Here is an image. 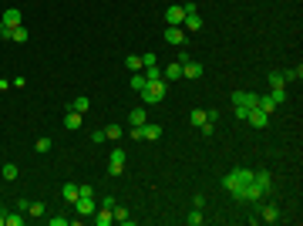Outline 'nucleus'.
Segmentation results:
<instances>
[{
  "instance_id": "1",
  "label": "nucleus",
  "mask_w": 303,
  "mask_h": 226,
  "mask_svg": "<svg viewBox=\"0 0 303 226\" xmlns=\"http://www.w3.org/2000/svg\"><path fill=\"white\" fill-rule=\"evenodd\" d=\"M249 182H253V172H249V169H232V172H226V179H223V186H226L232 196H236L242 186H249Z\"/></svg>"
},
{
  "instance_id": "2",
  "label": "nucleus",
  "mask_w": 303,
  "mask_h": 226,
  "mask_svg": "<svg viewBox=\"0 0 303 226\" xmlns=\"http://www.w3.org/2000/svg\"><path fill=\"white\" fill-rule=\"evenodd\" d=\"M138 95H142V101H145V105H158V101L168 95V84L158 78V81H149V84H145V91H138Z\"/></svg>"
},
{
  "instance_id": "3",
  "label": "nucleus",
  "mask_w": 303,
  "mask_h": 226,
  "mask_svg": "<svg viewBox=\"0 0 303 226\" xmlns=\"http://www.w3.org/2000/svg\"><path fill=\"white\" fill-rule=\"evenodd\" d=\"M232 105L249 112V108H256V105H259V95H253V91H232Z\"/></svg>"
},
{
  "instance_id": "4",
  "label": "nucleus",
  "mask_w": 303,
  "mask_h": 226,
  "mask_svg": "<svg viewBox=\"0 0 303 226\" xmlns=\"http://www.w3.org/2000/svg\"><path fill=\"white\" fill-rule=\"evenodd\" d=\"M125 172V149H115L108 155V176H121Z\"/></svg>"
},
{
  "instance_id": "5",
  "label": "nucleus",
  "mask_w": 303,
  "mask_h": 226,
  "mask_svg": "<svg viewBox=\"0 0 303 226\" xmlns=\"http://www.w3.org/2000/svg\"><path fill=\"white\" fill-rule=\"evenodd\" d=\"M94 210H98L94 196H77L75 199V213L77 216H94Z\"/></svg>"
},
{
  "instance_id": "6",
  "label": "nucleus",
  "mask_w": 303,
  "mask_h": 226,
  "mask_svg": "<svg viewBox=\"0 0 303 226\" xmlns=\"http://www.w3.org/2000/svg\"><path fill=\"white\" fill-rule=\"evenodd\" d=\"M158 135H162V125H155V122H145L138 129H132V139H158Z\"/></svg>"
},
{
  "instance_id": "7",
  "label": "nucleus",
  "mask_w": 303,
  "mask_h": 226,
  "mask_svg": "<svg viewBox=\"0 0 303 226\" xmlns=\"http://www.w3.org/2000/svg\"><path fill=\"white\" fill-rule=\"evenodd\" d=\"M182 20H185V10H182V3H172V7L165 10V24H168V27H182Z\"/></svg>"
},
{
  "instance_id": "8",
  "label": "nucleus",
  "mask_w": 303,
  "mask_h": 226,
  "mask_svg": "<svg viewBox=\"0 0 303 226\" xmlns=\"http://www.w3.org/2000/svg\"><path fill=\"white\" fill-rule=\"evenodd\" d=\"M246 122H249L253 129H263V125L270 122V115H266L263 108H249V112H246Z\"/></svg>"
},
{
  "instance_id": "9",
  "label": "nucleus",
  "mask_w": 303,
  "mask_h": 226,
  "mask_svg": "<svg viewBox=\"0 0 303 226\" xmlns=\"http://www.w3.org/2000/svg\"><path fill=\"white\" fill-rule=\"evenodd\" d=\"M202 71H206V68H202L199 61H185V65H182V78H185V81H196V78H202Z\"/></svg>"
},
{
  "instance_id": "10",
  "label": "nucleus",
  "mask_w": 303,
  "mask_h": 226,
  "mask_svg": "<svg viewBox=\"0 0 303 226\" xmlns=\"http://www.w3.org/2000/svg\"><path fill=\"white\" fill-rule=\"evenodd\" d=\"M165 41H168L172 48H182V44H185V31H182V27H165Z\"/></svg>"
},
{
  "instance_id": "11",
  "label": "nucleus",
  "mask_w": 303,
  "mask_h": 226,
  "mask_svg": "<svg viewBox=\"0 0 303 226\" xmlns=\"http://www.w3.org/2000/svg\"><path fill=\"white\" fill-rule=\"evenodd\" d=\"M20 20H24V17H20V10H17V7L3 10V17H0V24H3V27H20Z\"/></svg>"
},
{
  "instance_id": "12",
  "label": "nucleus",
  "mask_w": 303,
  "mask_h": 226,
  "mask_svg": "<svg viewBox=\"0 0 303 226\" xmlns=\"http://www.w3.org/2000/svg\"><path fill=\"white\" fill-rule=\"evenodd\" d=\"M81 118H84V115H81V112H75V108H71V112L64 115V129H68V132H77V129H81Z\"/></svg>"
},
{
  "instance_id": "13",
  "label": "nucleus",
  "mask_w": 303,
  "mask_h": 226,
  "mask_svg": "<svg viewBox=\"0 0 303 226\" xmlns=\"http://www.w3.org/2000/svg\"><path fill=\"white\" fill-rule=\"evenodd\" d=\"M145 122H149L145 108H132V112H128V125H132V129H138V125H145Z\"/></svg>"
},
{
  "instance_id": "14",
  "label": "nucleus",
  "mask_w": 303,
  "mask_h": 226,
  "mask_svg": "<svg viewBox=\"0 0 303 226\" xmlns=\"http://www.w3.org/2000/svg\"><path fill=\"white\" fill-rule=\"evenodd\" d=\"M94 223H98V226H111V223H115V216H111V210H105V206H98V210H94Z\"/></svg>"
},
{
  "instance_id": "15",
  "label": "nucleus",
  "mask_w": 303,
  "mask_h": 226,
  "mask_svg": "<svg viewBox=\"0 0 303 226\" xmlns=\"http://www.w3.org/2000/svg\"><path fill=\"white\" fill-rule=\"evenodd\" d=\"M276 220H280V210L276 206H263L259 210V223H276Z\"/></svg>"
},
{
  "instance_id": "16",
  "label": "nucleus",
  "mask_w": 303,
  "mask_h": 226,
  "mask_svg": "<svg viewBox=\"0 0 303 226\" xmlns=\"http://www.w3.org/2000/svg\"><path fill=\"white\" fill-rule=\"evenodd\" d=\"M162 78H165V81H179V78H182V65H179V61H175V65H168V68L162 71Z\"/></svg>"
},
{
  "instance_id": "17",
  "label": "nucleus",
  "mask_w": 303,
  "mask_h": 226,
  "mask_svg": "<svg viewBox=\"0 0 303 226\" xmlns=\"http://www.w3.org/2000/svg\"><path fill=\"white\" fill-rule=\"evenodd\" d=\"M182 27H189V31H202V17H199V14H185Z\"/></svg>"
},
{
  "instance_id": "18",
  "label": "nucleus",
  "mask_w": 303,
  "mask_h": 226,
  "mask_svg": "<svg viewBox=\"0 0 303 226\" xmlns=\"http://www.w3.org/2000/svg\"><path fill=\"white\" fill-rule=\"evenodd\" d=\"M253 182H256V186H263L266 193H270V186H273V179H270V172H263V169H259V172H253Z\"/></svg>"
},
{
  "instance_id": "19",
  "label": "nucleus",
  "mask_w": 303,
  "mask_h": 226,
  "mask_svg": "<svg viewBox=\"0 0 303 226\" xmlns=\"http://www.w3.org/2000/svg\"><path fill=\"white\" fill-rule=\"evenodd\" d=\"M111 216H115V220H118V223L132 226V213H128V210H125V206H115V210H111Z\"/></svg>"
},
{
  "instance_id": "20",
  "label": "nucleus",
  "mask_w": 303,
  "mask_h": 226,
  "mask_svg": "<svg viewBox=\"0 0 303 226\" xmlns=\"http://www.w3.org/2000/svg\"><path fill=\"white\" fill-rule=\"evenodd\" d=\"M61 196H64L68 203H75L77 199V182H64V186H61Z\"/></svg>"
},
{
  "instance_id": "21",
  "label": "nucleus",
  "mask_w": 303,
  "mask_h": 226,
  "mask_svg": "<svg viewBox=\"0 0 303 226\" xmlns=\"http://www.w3.org/2000/svg\"><path fill=\"white\" fill-rule=\"evenodd\" d=\"M0 172H3V179H7V182H14V179L20 176V169H17L14 162H3V169H0Z\"/></svg>"
},
{
  "instance_id": "22",
  "label": "nucleus",
  "mask_w": 303,
  "mask_h": 226,
  "mask_svg": "<svg viewBox=\"0 0 303 226\" xmlns=\"http://www.w3.org/2000/svg\"><path fill=\"white\" fill-rule=\"evenodd\" d=\"M142 75H145V81H158V78H162V68H158V65H145Z\"/></svg>"
},
{
  "instance_id": "23",
  "label": "nucleus",
  "mask_w": 303,
  "mask_h": 226,
  "mask_svg": "<svg viewBox=\"0 0 303 226\" xmlns=\"http://www.w3.org/2000/svg\"><path fill=\"white\" fill-rule=\"evenodd\" d=\"M145 84H149V81H145L142 71H132V91H145Z\"/></svg>"
},
{
  "instance_id": "24",
  "label": "nucleus",
  "mask_w": 303,
  "mask_h": 226,
  "mask_svg": "<svg viewBox=\"0 0 303 226\" xmlns=\"http://www.w3.org/2000/svg\"><path fill=\"white\" fill-rule=\"evenodd\" d=\"M10 41H17V44H27V27H10Z\"/></svg>"
},
{
  "instance_id": "25",
  "label": "nucleus",
  "mask_w": 303,
  "mask_h": 226,
  "mask_svg": "<svg viewBox=\"0 0 303 226\" xmlns=\"http://www.w3.org/2000/svg\"><path fill=\"white\" fill-rule=\"evenodd\" d=\"M125 68L128 71H142V54H128L125 58Z\"/></svg>"
},
{
  "instance_id": "26",
  "label": "nucleus",
  "mask_w": 303,
  "mask_h": 226,
  "mask_svg": "<svg viewBox=\"0 0 303 226\" xmlns=\"http://www.w3.org/2000/svg\"><path fill=\"white\" fill-rule=\"evenodd\" d=\"M88 105H91V101H88L84 95H77V98L71 101V105H68V108H75V112H81V115H84V112H88Z\"/></svg>"
},
{
  "instance_id": "27",
  "label": "nucleus",
  "mask_w": 303,
  "mask_h": 226,
  "mask_svg": "<svg viewBox=\"0 0 303 226\" xmlns=\"http://www.w3.org/2000/svg\"><path fill=\"white\" fill-rule=\"evenodd\" d=\"M270 98H273V105H283L287 101V88H270Z\"/></svg>"
},
{
  "instance_id": "28",
  "label": "nucleus",
  "mask_w": 303,
  "mask_h": 226,
  "mask_svg": "<svg viewBox=\"0 0 303 226\" xmlns=\"http://www.w3.org/2000/svg\"><path fill=\"white\" fill-rule=\"evenodd\" d=\"M189 122H192L196 129H202V125H206V112H202V108H196V112L189 115Z\"/></svg>"
},
{
  "instance_id": "29",
  "label": "nucleus",
  "mask_w": 303,
  "mask_h": 226,
  "mask_svg": "<svg viewBox=\"0 0 303 226\" xmlns=\"http://www.w3.org/2000/svg\"><path fill=\"white\" fill-rule=\"evenodd\" d=\"M24 213H30V216H44V213H47V206H44V203H27V210H24Z\"/></svg>"
},
{
  "instance_id": "30",
  "label": "nucleus",
  "mask_w": 303,
  "mask_h": 226,
  "mask_svg": "<svg viewBox=\"0 0 303 226\" xmlns=\"http://www.w3.org/2000/svg\"><path fill=\"white\" fill-rule=\"evenodd\" d=\"M256 108H263V112L270 115V112H273L276 105H273V98H270V95H259V105H256Z\"/></svg>"
},
{
  "instance_id": "31",
  "label": "nucleus",
  "mask_w": 303,
  "mask_h": 226,
  "mask_svg": "<svg viewBox=\"0 0 303 226\" xmlns=\"http://www.w3.org/2000/svg\"><path fill=\"white\" fill-rule=\"evenodd\" d=\"M105 135H108L111 142H118V139H121L125 132H121V125H108V129H105Z\"/></svg>"
},
{
  "instance_id": "32",
  "label": "nucleus",
  "mask_w": 303,
  "mask_h": 226,
  "mask_svg": "<svg viewBox=\"0 0 303 226\" xmlns=\"http://www.w3.org/2000/svg\"><path fill=\"white\" fill-rule=\"evenodd\" d=\"M300 78H303V68L297 65V68H290V71L283 75V81H300Z\"/></svg>"
},
{
  "instance_id": "33",
  "label": "nucleus",
  "mask_w": 303,
  "mask_h": 226,
  "mask_svg": "<svg viewBox=\"0 0 303 226\" xmlns=\"http://www.w3.org/2000/svg\"><path fill=\"white\" fill-rule=\"evenodd\" d=\"M189 223H192V226L206 223V216H202V210H192V213H189Z\"/></svg>"
},
{
  "instance_id": "34",
  "label": "nucleus",
  "mask_w": 303,
  "mask_h": 226,
  "mask_svg": "<svg viewBox=\"0 0 303 226\" xmlns=\"http://www.w3.org/2000/svg\"><path fill=\"white\" fill-rule=\"evenodd\" d=\"M283 84H287V81H283V75H280V71H273V75H270V88H283Z\"/></svg>"
},
{
  "instance_id": "35",
  "label": "nucleus",
  "mask_w": 303,
  "mask_h": 226,
  "mask_svg": "<svg viewBox=\"0 0 303 226\" xmlns=\"http://www.w3.org/2000/svg\"><path fill=\"white\" fill-rule=\"evenodd\" d=\"M34 149H37V152H51V139H47V135H44V139H37V145H34Z\"/></svg>"
},
{
  "instance_id": "36",
  "label": "nucleus",
  "mask_w": 303,
  "mask_h": 226,
  "mask_svg": "<svg viewBox=\"0 0 303 226\" xmlns=\"http://www.w3.org/2000/svg\"><path fill=\"white\" fill-rule=\"evenodd\" d=\"M91 142H98V145H101V142H108V135H105V129H98V132H91Z\"/></svg>"
},
{
  "instance_id": "37",
  "label": "nucleus",
  "mask_w": 303,
  "mask_h": 226,
  "mask_svg": "<svg viewBox=\"0 0 303 226\" xmlns=\"http://www.w3.org/2000/svg\"><path fill=\"white\" fill-rule=\"evenodd\" d=\"M98 206H105V210H115V206H118V203H115V196H111V193H108V196H105V199H101V203H98Z\"/></svg>"
},
{
  "instance_id": "38",
  "label": "nucleus",
  "mask_w": 303,
  "mask_h": 226,
  "mask_svg": "<svg viewBox=\"0 0 303 226\" xmlns=\"http://www.w3.org/2000/svg\"><path fill=\"white\" fill-rule=\"evenodd\" d=\"M7 226H24V216H14V213H7Z\"/></svg>"
},
{
  "instance_id": "39",
  "label": "nucleus",
  "mask_w": 303,
  "mask_h": 226,
  "mask_svg": "<svg viewBox=\"0 0 303 226\" xmlns=\"http://www.w3.org/2000/svg\"><path fill=\"white\" fill-rule=\"evenodd\" d=\"M145 65H158V58H155L152 51H149V54H142V68H145Z\"/></svg>"
},
{
  "instance_id": "40",
  "label": "nucleus",
  "mask_w": 303,
  "mask_h": 226,
  "mask_svg": "<svg viewBox=\"0 0 303 226\" xmlns=\"http://www.w3.org/2000/svg\"><path fill=\"white\" fill-rule=\"evenodd\" d=\"M68 223H71L68 216H51V226H68Z\"/></svg>"
},
{
  "instance_id": "41",
  "label": "nucleus",
  "mask_w": 303,
  "mask_h": 226,
  "mask_svg": "<svg viewBox=\"0 0 303 226\" xmlns=\"http://www.w3.org/2000/svg\"><path fill=\"white\" fill-rule=\"evenodd\" d=\"M182 10H185V14H199V10H196V0H185V3H182Z\"/></svg>"
},
{
  "instance_id": "42",
  "label": "nucleus",
  "mask_w": 303,
  "mask_h": 226,
  "mask_svg": "<svg viewBox=\"0 0 303 226\" xmlns=\"http://www.w3.org/2000/svg\"><path fill=\"white\" fill-rule=\"evenodd\" d=\"M0 226H7V213H0Z\"/></svg>"
}]
</instances>
